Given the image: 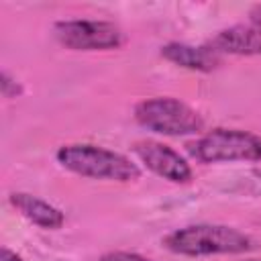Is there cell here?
I'll return each mask as SVG.
<instances>
[{
  "label": "cell",
  "instance_id": "cell-1",
  "mask_svg": "<svg viewBox=\"0 0 261 261\" xmlns=\"http://www.w3.org/2000/svg\"><path fill=\"white\" fill-rule=\"evenodd\" d=\"M165 249L177 255H239L253 249L249 234L224 224H190L169 232L163 239Z\"/></svg>",
  "mask_w": 261,
  "mask_h": 261
},
{
  "label": "cell",
  "instance_id": "cell-2",
  "mask_svg": "<svg viewBox=\"0 0 261 261\" xmlns=\"http://www.w3.org/2000/svg\"><path fill=\"white\" fill-rule=\"evenodd\" d=\"M57 161L71 173L94 177V179H112V181H135L141 175L137 163L128 157L114 153L110 149L90 145V143H75L63 145L57 151Z\"/></svg>",
  "mask_w": 261,
  "mask_h": 261
},
{
  "label": "cell",
  "instance_id": "cell-3",
  "mask_svg": "<svg viewBox=\"0 0 261 261\" xmlns=\"http://www.w3.org/2000/svg\"><path fill=\"white\" fill-rule=\"evenodd\" d=\"M135 118L147 130L181 137V135H196L204 128L202 116L177 98H149L135 106Z\"/></svg>",
  "mask_w": 261,
  "mask_h": 261
},
{
  "label": "cell",
  "instance_id": "cell-4",
  "mask_svg": "<svg viewBox=\"0 0 261 261\" xmlns=\"http://www.w3.org/2000/svg\"><path fill=\"white\" fill-rule=\"evenodd\" d=\"M190 151L202 163L261 161V137L239 128H214L200 137Z\"/></svg>",
  "mask_w": 261,
  "mask_h": 261
},
{
  "label": "cell",
  "instance_id": "cell-5",
  "mask_svg": "<svg viewBox=\"0 0 261 261\" xmlns=\"http://www.w3.org/2000/svg\"><path fill=\"white\" fill-rule=\"evenodd\" d=\"M55 39L73 51H102L122 45L120 27L108 20H59L53 27Z\"/></svg>",
  "mask_w": 261,
  "mask_h": 261
},
{
  "label": "cell",
  "instance_id": "cell-6",
  "mask_svg": "<svg viewBox=\"0 0 261 261\" xmlns=\"http://www.w3.org/2000/svg\"><path fill=\"white\" fill-rule=\"evenodd\" d=\"M133 151L141 159V163H145L147 169H151L155 175L167 181L188 184L192 179L190 163L177 151L159 141H137L133 145Z\"/></svg>",
  "mask_w": 261,
  "mask_h": 261
},
{
  "label": "cell",
  "instance_id": "cell-7",
  "mask_svg": "<svg viewBox=\"0 0 261 261\" xmlns=\"http://www.w3.org/2000/svg\"><path fill=\"white\" fill-rule=\"evenodd\" d=\"M208 47L218 55H261V33L251 24H234L218 31L208 41Z\"/></svg>",
  "mask_w": 261,
  "mask_h": 261
},
{
  "label": "cell",
  "instance_id": "cell-8",
  "mask_svg": "<svg viewBox=\"0 0 261 261\" xmlns=\"http://www.w3.org/2000/svg\"><path fill=\"white\" fill-rule=\"evenodd\" d=\"M8 202L12 204V208L18 214H22L27 220H31L33 224H37L41 228H59L65 220V216L59 208H55L53 204H49L33 194L12 192L8 196Z\"/></svg>",
  "mask_w": 261,
  "mask_h": 261
},
{
  "label": "cell",
  "instance_id": "cell-9",
  "mask_svg": "<svg viewBox=\"0 0 261 261\" xmlns=\"http://www.w3.org/2000/svg\"><path fill=\"white\" fill-rule=\"evenodd\" d=\"M161 55L167 61L194 71H212L220 65V55L208 45L194 47L186 43H167L161 47Z\"/></svg>",
  "mask_w": 261,
  "mask_h": 261
},
{
  "label": "cell",
  "instance_id": "cell-10",
  "mask_svg": "<svg viewBox=\"0 0 261 261\" xmlns=\"http://www.w3.org/2000/svg\"><path fill=\"white\" fill-rule=\"evenodd\" d=\"M100 261H151V259L130 251H110V253H104Z\"/></svg>",
  "mask_w": 261,
  "mask_h": 261
},
{
  "label": "cell",
  "instance_id": "cell-11",
  "mask_svg": "<svg viewBox=\"0 0 261 261\" xmlns=\"http://www.w3.org/2000/svg\"><path fill=\"white\" fill-rule=\"evenodd\" d=\"M0 88H2V96L4 98H16L20 94V86L6 71H2V75H0Z\"/></svg>",
  "mask_w": 261,
  "mask_h": 261
},
{
  "label": "cell",
  "instance_id": "cell-12",
  "mask_svg": "<svg viewBox=\"0 0 261 261\" xmlns=\"http://www.w3.org/2000/svg\"><path fill=\"white\" fill-rule=\"evenodd\" d=\"M249 18H251V27H253V29H257V31L261 33V4H257V6H253V8H251Z\"/></svg>",
  "mask_w": 261,
  "mask_h": 261
},
{
  "label": "cell",
  "instance_id": "cell-13",
  "mask_svg": "<svg viewBox=\"0 0 261 261\" xmlns=\"http://www.w3.org/2000/svg\"><path fill=\"white\" fill-rule=\"evenodd\" d=\"M0 261H22V259H20V255H16V253H12L10 249L4 247L0 251Z\"/></svg>",
  "mask_w": 261,
  "mask_h": 261
},
{
  "label": "cell",
  "instance_id": "cell-14",
  "mask_svg": "<svg viewBox=\"0 0 261 261\" xmlns=\"http://www.w3.org/2000/svg\"><path fill=\"white\" fill-rule=\"evenodd\" d=\"M251 261H257V259H251Z\"/></svg>",
  "mask_w": 261,
  "mask_h": 261
}]
</instances>
